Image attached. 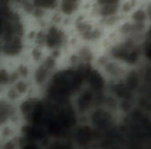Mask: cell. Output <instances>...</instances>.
<instances>
[{"instance_id":"5bb4252c","label":"cell","mask_w":151,"mask_h":149,"mask_svg":"<svg viewBox=\"0 0 151 149\" xmlns=\"http://www.w3.org/2000/svg\"><path fill=\"white\" fill-rule=\"evenodd\" d=\"M16 114V107L11 98H0V126H5L12 121Z\"/></svg>"},{"instance_id":"3957f363","label":"cell","mask_w":151,"mask_h":149,"mask_svg":"<svg viewBox=\"0 0 151 149\" xmlns=\"http://www.w3.org/2000/svg\"><path fill=\"white\" fill-rule=\"evenodd\" d=\"M67 42H69V35L65 28L60 25H47L37 34V44L51 53H58L60 49H63Z\"/></svg>"},{"instance_id":"277c9868","label":"cell","mask_w":151,"mask_h":149,"mask_svg":"<svg viewBox=\"0 0 151 149\" xmlns=\"http://www.w3.org/2000/svg\"><path fill=\"white\" fill-rule=\"evenodd\" d=\"M70 142L77 149H91L99 146V133L97 130L88 123H77L70 133Z\"/></svg>"},{"instance_id":"7a4b0ae2","label":"cell","mask_w":151,"mask_h":149,"mask_svg":"<svg viewBox=\"0 0 151 149\" xmlns=\"http://www.w3.org/2000/svg\"><path fill=\"white\" fill-rule=\"evenodd\" d=\"M142 40L135 39H119L109 47V56L119 62L125 67H137L142 62V49H141Z\"/></svg>"},{"instance_id":"d6986e66","label":"cell","mask_w":151,"mask_h":149,"mask_svg":"<svg viewBox=\"0 0 151 149\" xmlns=\"http://www.w3.org/2000/svg\"><path fill=\"white\" fill-rule=\"evenodd\" d=\"M2 149H21V142L18 139H7V140H4Z\"/></svg>"},{"instance_id":"44dd1931","label":"cell","mask_w":151,"mask_h":149,"mask_svg":"<svg viewBox=\"0 0 151 149\" xmlns=\"http://www.w3.org/2000/svg\"><path fill=\"white\" fill-rule=\"evenodd\" d=\"M142 4H144V9H146V12L150 16V21H151V0H142Z\"/></svg>"},{"instance_id":"ffe728a7","label":"cell","mask_w":151,"mask_h":149,"mask_svg":"<svg viewBox=\"0 0 151 149\" xmlns=\"http://www.w3.org/2000/svg\"><path fill=\"white\" fill-rule=\"evenodd\" d=\"M21 149H42L40 142H34V140H23L21 142Z\"/></svg>"},{"instance_id":"9c48e42d","label":"cell","mask_w":151,"mask_h":149,"mask_svg":"<svg viewBox=\"0 0 151 149\" xmlns=\"http://www.w3.org/2000/svg\"><path fill=\"white\" fill-rule=\"evenodd\" d=\"M102 100V93H95L90 88H83L74 98V107L77 114H90L93 109H97L100 105Z\"/></svg>"},{"instance_id":"7c38bea8","label":"cell","mask_w":151,"mask_h":149,"mask_svg":"<svg viewBox=\"0 0 151 149\" xmlns=\"http://www.w3.org/2000/svg\"><path fill=\"white\" fill-rule=\"evenodd\" d=\"M49 137L47 128L44 125H34L27 123L23 126V140H34V142H42Z\"/></svg>"},{"instance_id":"e0dca14e","label":"cell","mask_w":151,"mask_h":149,"mask_svg":"<svg viewBox=\"0 0 151 149\" xmlns=\"http://www.w3.org/2000/svg\"><path fill=\"white\" fill-rule=\"evenodd\" d=\"M47 149H76V146L72 142H69L67 139H56L49 144Z\"/></svg>"},{"instance_id":"4fadbf2b","label":"cell","mask_w":151,"mask_h":149,"mask_svg":"<svg viewBox=\"0 0 151 149\" xmlns=\"http://www.w3.org/2000/svg\"><path fill=\"white\" fill-rule=\"evenodd\" d=\"M123 82L128 86V90L132 91V93H139L141 90H142V84H144V81H142V74H141V70H127V74L123 75Z\"/></svg>"},{"instance_id":"8992f818","label":"cell","mask_w":151,"mask_h":149,"mask_svg":"<svg viewBox=\"0 0 151 149\" xmlns=\"http://www.w3.org/2000/svg\"><path fill=\"white\" fill-rule=\"evenodd\" d=\"M58 70V58L56 54H49V56H44L40 62L37 63V67L32 70V79L35 82V86L39 88H46V84L51 81V77L56 74Z\"/></svg>"},{"instance_id":"7402d4cb","label":"cell","mask_w":151,"mask_h":149,"mask_svg":"<svg viewBox=\"0 0 151 149\" xmlns=\"http://www.w3.org/2000/svg\"><path fill=\"white\" fill-rule=\"evenodd\" d=\"M0 5H14V0H0Z\"/></svg>"},{"instance_id":"9a60e30c","label":"cell","mask_w":151,"mask_h":149,"mask_svg":"<svg viewBox=\"0 0 151 149\" xmlns=\"http://www.w3.org/2000/svg\"><path fill=\"white\" fill-rule=\"evenodd\" d=\"M30 5H34L35 9L42 11V12H46V14H49V12L58 11L60 0H32V4H30Z\"/></svg>"},{"instance_id":"cb8c5ba5","label":"cell","mask_w":151,"mask_h":149,"mask_svg":"<svg viewBox=\"0 0 151 149\" xmlns=\"http://www.w3.org/2000/svg\"><path fill=\"white\" fill-rule=\"evenodd\" d=\"M0 149H2V144H0Z\"/></svg>"},{"instance_id":"ba28073f","label":"cell","mask_w":151,"mask_h":149,"mask_svg":"<svg viewBox=\"0 0 151 149\" xmlns=\"http://www.w3.org/2000/svg\"><path fill=\"white\" fill-rule=\"evenodd\" d=\"M88 117H90V125L97 130L99 135H100V133H106V132H109V130H113L114 126H116L114 116H113V109L104 107V105H99L97 109H93V111L88 114Z\"/></svg>"},{"instance_id":"30bf717a","label":"cell","mask_w":151,"mask_h":149,"mask_svg":"<svg viewBox=\"0 0 151 149\" xmlns=\"http://www.w3.org/2000/svg\"><path fill=\"white\" fill-rule=\"evenodd\" d=\"M25 49H27V40L21 35L2 39V53L7 58H18L25 53Z\"/></svg>"},{"instance_id":"52a82bcc","label":"cell","mask_w":151,"mask_h":149,"mask_svg":"<svg viewBox=\"0 0 151 149\" xmlns=\"http://www.w3.org/2000/svg\"><path fill=\"white\" fill-rule=\"evenodd\" d=\"M83 69V75H84V86L93 90L95 93H106L109 88V79L106 77V74L97 69L93 63L90 65H81Z\"/></svg>"},{"instance_id":"8fae6325","label":"cell","mask_w":151,"mask_h":149,"mask_svg":"<svg viewBox=\"0 0 151 149\" xmlns=\"http://www.w3.org/2000/svg\"><path fill=\"white\" fill-rule=\"evenodd\" d=\"M86 0H60L58 14L62 18H77L84 9Z\"/></svg>"},{"instance_id":"5b68a950","label":"cell","mask_w":151,"mask_h":149,"mask_svg":"<svg viewBox=\"0 0 151 149\" xmlns=\"http://www.w3.org/2000/svg\"><path fill=\"white\" fill-rule=\"evenodd\" d=\"M76 27V34L79 35V39H83L84 42L88 44H95L99 42L100 39L104 37V25H100L95 18L90 19V18H77L74 23Z\"/></svg>"},{"instance_id":"ac0fdd59","label":"cell","mask_w":151,"mask_h":149,"mask_svg":"<svg viewBox=\"0 0 151 149\" xmlns=\"http://www.w3.org/2000/svg\"><path fill=\"white\" fill-rule=\"evenodd\" d=\"M123 2L125 0H93V5L95 7H100V5H118V7H123Z\"/></svg>"},{"instance_id":"603a6c76","label":"cell","mask_w":151,"mask_h":149,"mask_svg":"<svg viewBox=\"0 0 151 149\" xmlns=\"http://www.w3.org/2000/svg\"><path fill=\"white\" fill-rule=\"evenodd\" d=\"M0 56H4V53H2V39H0Z\"/></svg>"},{"instance_id":"2e32d148","label":"cell","mask_w":151,"mask_h":149,"mask_svg":"<svg viewBox=\"0 0 151 149\" xmlns=\"http://www.w3.org/2000/svg\"><path fill=\"white\" fill-rule=\"evenodd\" d=\"M141 49H142V60L151 65V39H142Z\"/></svg>"},{"instance_id":"6da1fadb","label":"cell","mask_w":151,"mask_h":149,"mask_svg":"<svg viewBox=\"0 0 151 149\" xmlns=\"http://www.w3.org/2000/svg\"><path fill=\"white\" fill-rule=\"evenodd\" d=\"M84 88V75L81 65H70L65 69H58L56 74L44 88V98L53 105L70 104L72 97H76Z\"/></svg>"}]
</instances>
